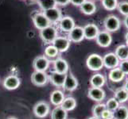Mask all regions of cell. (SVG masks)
Listing matches in <instances>:
<instances>
[{"instance_id": "f6af8a7d", "label": "cell", "mask_w": 128, "mask_h": 119, "mask_svg": "<svg viewBox=\"0 0 128 119\" xmlns=\"http://www.w3.org/2000/svg\"><path fill=\"white\" fill-rule=\"evenodd\" d=\"M113 119H114V118H113Z\"/></svg>"}, {"instance_id": "30bf717a", "label": "cell", "mask_w": 128, "mask_h": 119, "mask_svg": "<svg viewBox=\"0 0 128 119\" xmlns=\"http://www.w3.org/2000/svg\"><path fill=\"white\" fill-rule=\"evenodd\" d=\"M88 98L95 102H101L106 96L105 91L101 87H91L88 89Z\"/></svg>"}, {"instance_id": "f546056e", "label": "cell", "mask_w": 128, "mask_h": 119, "mask_svg": "<svg viewBox=\"0 0 128 119\" xmlns=\"http://www.w3.org/2000/svg\"><path fill=\"white\" fill-rule=\"evenodd\" d=\"M38 4L44 11L54 8L56 6L54 0H38Z\"/></svg>"}, {"instance_id": "e0dca14e", "label": "cell", "mask_w": 128, "mask_h": 119, "mask_svg": "<svg viewBox=\"0 0 128 119\" xmlns=\"http://www.w3.org/2000/svg\"><path fill=\"white\" fill-rule=\"evenodd\" d=\"M75 26V21L71 17H64L60 20V28L64 32L69 33Z\"/></svg>"}, {"instance_id": "7402d4cb", "label": "cell", "mask_w": 128, "mask_h": 119, "mask_svg": "<svg viewBox=\"0 0 128 119\" xmlns=\"http://www.w3.org/2000/svg\"><path fill=\"white\" fill-rule=\"evenodd\" d=\"M80 10L83 14L86 15H92L96 11V6L92 1H85L82 5L80 6Z\"/></svg>"}, {"instance_id": "4dcf8cb0", "label": "cell", "mask_w": 128, "mask_h": 119, "mask_svg": "<svg viewBox=\"0 0 128 119\" xmlns=\"http://www.w3.org/2000/svg\"><path fill=\"white\" fill-rule=\"evenodd\" d=\"M107 109L106 108V105L104 103H98L95 105L93 108H92V114H93V116L96 118H101V114L102 113Z\"/></svg>"}, {"instance_id": "5bb4252c", "label": "cell", "mask_w": 128, "mask_h": 119, "mask_svg": "<svg viewBox=\"0 0 128 119\" xmlns=\"http://www.w3.org/2000/svg\"><path fill=\"white\" fill-rule=\"evenodd\" d=\"M68 39L70 40V41H73L76 43L82 41L84 39L83 27H81V26H75L68 33Z\"/></svg>"}, {"instance_id": "ac0fdd59", "label": "cell", "mask_w": 128, "mask_h": 119, "mask_svg": "<svg viewBox=\"0 0 128 119\" xmlns=\"http://www.w3.org/2000/svg\"><path fill=\"white\" fill-rule=\"evenodd\" d=\"M66 76H67V74H62V73H58L56 72H54L50 76V82L55 87H63Z\"/></svg>"}, {"instance_id": "5b68a950", "label": "cell", "mask_w": 128, "mask_h": 119, "mask_svg": "<svg viewBox=\"0 0 128 119\" xmlns=\"http://www.w3.org/2000/svg\"><path fill=\"white\" fill-rule=\"evenodd\" d=\"M103 61L104 67L107 68L108 69H113L114 68H117L120 62V60H118L117 56L114 54V52L107 53L103 57Z\"/></svg>"}, {"instance_id": "9a60e30c", "label": "cell", "mask_w": 128, "mask_h": 119, "mask_svg": "<svg viewBox=\"0 0 128 119\" xmlns=\"http://www.w3.org/2000/svg\"><path fill=\"white\" fill-rule=\"evenodd\" d=\"M78 87V81L76 78L75 77L72 73H69L66 76L65 80L63 85V88L65 91H72L76 90Z\"/></svg>"}, {"instance_id": "d6a6232c", "label": "cell", "mask_w": 128, "mask_h": 119, "mask_svg": "<svg viewBox=\"0 0 128 119\" xmlns=\"http://www.w3.org/2000/svg\"><path fill=\"white\" fill-rule=\"evenodd\" d=\"M117 10L123 16L128 15V1H122L118 3Z\"/></svg>"}, {"instance_id": "836d02e7", "label": "cell", "mask_w": 128, "mask_h": 119, "mask_svg": "<svg viewBox=\"0 0 128 119\" xmlns=\"http://www.w3.org/2000/svg\"><path fill=\"white\" fill-rule=\"evenodd\" d=\"M58 51L54 45H50L45 49V54L48 57H55L58 54Z\"/></svg>"}, {"instance_id": "6da1fadb", "label": "cell", "mask_w": 128, "mask_h": 119, "mask_svg": "<svg viewBox=\"0 0 128 119\" xmlns=\"http://www.w3.org/2000/svg\"><path fill=\"white\" fill-rule=\"evenodd\" d=\"M87 67L92 71H100L104 68L103 57L99 54H91L86 60Z\"/></svg>"}, {"instance_id": "4316f807", "label": "cell", "mask_w": 128, "mask_h": 119, "mask_svg": "<svg viewBox=\"0 0 128 119\" xmlns=\"http://www.w3.org/2000/svg\"><path fill=\"white\" fill-rule=\"evenodd\" d=\"M114 119H128V108L125 106H120L114 111Z\"/></svg>"}, {"instance_id": "83f0119b", "label": "cell", "mask_w": 128, "mask_h": 119, "mask_svg": "<svg viewBox=\"0 0 128 119\" xmlns=\"http://www.w3.org/2000/svg\"><path fill=\"white\" fill-rule=\"evenodd\" d=\"M114 98L120 103H124L128 100V91L124 88H120L114 92Z\"/></svg>"}, {"instance_id": "f1b7e54d", "label": "cell", "mask_w": 128, "mask_h": 119, "mask_svg": "<svg viewBox=\"0 0 128 119\" xmlns=\"http://www.w3.org/2000/svg\"><path fill=\"white\" fill-rule=\"evenodd\" d=\"M102 5L105 10L112 11L117 9L118 6V0H101Z\"/></svg>"}, {"instance_id": "1f68e13d", "label": "cell", "mask_w": 128, "mask_h": 119, "mask_svg": "<svg viewBox=\"0 0 128 119\" xmlns=\"http://www.w3.org/2000/svg\"><path fill=\"white\" fill-rule=\"evenodd\" d=\"M105 105H106V108H107L108 110L114 112L116 109H118V107H120V103H118L116 100V99L114 97V98L109 99L107 101V103H106Z\"/></svg>"}, {"instance_id": "74e56055", "label": "cell", "mask_w": 128, "mask_h": 119, "mask_svg": "<svg viewBox=\"0 0 128 119\" xmlns=\"http://www.w3.org/2000/svg\"><path fill=\"white\" fill-rule=\"evenodd\" d=\"M56 5L60 6H66L70 2V0H54Z\"/></svg>"}, {"instance_id": "ffe728a7", "label": "cell", "mask_w": 128, "mask_h": 119, "mask_svg": "<svg viewBox=\"0 0 128 119\" xmlns=\"http://www.w3.org/2000/svg\"><path fill=\"white\" fill-rule=\"evenodd\" d=\"M64 99L65 98H64V93L59 90L54 91L50 95V102L52 105L56 106V107L60 106Z\"/></svg>"}, {"instance_id": "e575fe53", "label": "cell", "mask_w": 128, "mask_h": 119, "mask_svg": "<svg viewBox=\"0 0 128 119\" xmlns=\"http://www.w3.org/2000/svg\"><path fill=\"white\" fill-rule=\"evenodd\" d=\"M120 68L121 71L124 73V75H128V60H122L121 62H120Z\"/></svg>"}, {"instance_id": "ee69618b", "label": "cell", "mask_w": 128, "mask_h": 119, "mask_svg": "<svg viewBox=\"0 0 128 119\" xmlns=\"http://www.w3.org/2000/svg\"><path fill=\"white\" fill-rule=\"evenodd\" d=\"M126 45L128 48V40H126Z\"/></svg>"}, {"instance_id": "cb8c5ba5", "label": "cell", "mask_w": 128, "mask_h": 119, "mask_svg": "<svg viewBox=\"0 0 128 119\" xmlns=\"http://www.w3.org/2000/svg\"><path fill=\"white\" fill-rule=\"evenodd\" d=\"M68 113L60 107H56L51 113V119H67Z\"/></svg>"}, {"instance_id": "60d3db41", "label": "cell", "mask_w": 128, "mask_h": 119, "mask_svg": "<svg viewBox=\"0 0 128 119\" xmlns=\"http://www.w3.org/2000/svg\"><path fill=\"white\" fill-rule=\"evenodd\" d=\"M88 119H100V118H96V117H95V116H92V117L89 118Z\"/></svg>"}, {"instance_id": "2e32d148", "label": "cell", "mask_w": 128, "mask_h": 119, "mask_svg": "<svg viewBox=\"0 0 128 119\" xmlns=\"http://www.w3.org/2000/svg\"><path fill=\"white\" fill-rule=\"evenodd\" d=\"M45 16L48 18V20L51 22H56V21H60L61 19V13L59 9L56 7L51 8L50 10H45L43 13Z\"/></svg>"}, {"instance_id": "8992f818", "label": "cell", "mask_w": 128, "mask_h": 119, "mask_svg": "<svg viewBox=\"0 0 128 119\" xmlns=\"http://www.w3.org/2000/svg\"><path fill=\"white\" fill-rule=\"evenodd\" d=\"M50 111V105L46 102H39L34 107V113L39 118H46Z\"/></svg>"}, {"instance_id": "ba28073f", "label": "cell", "mask_w": 128, "mask_h": 119, "mask_svg": "<svg viewBox=\"0 0 128 119\" xmlns=\"http://www.w3.org/2000/svg\"><path fill=\"white\" fill-rule=\"evenodd\" d=\"M48 66H50V60L44 56L36 57L33 62V67L37 72H46Z\"/></svg>"}, {"instance_id": "d590c367", "label": "cell", "mask_w": 128, "mask_h": 119, "mask_svg": "<svg viewBox=\"0 0 128 119\" xmlns=\"http://www.w3.org/2000/svg\"><path fill=\"white\" fill-rule=\"evenodd\" d=\"M114 118V112L112 111L106 109L101 114L100 119H113Z\"/></svg>"}, {"instance_id": "7c38bea8", "label": "cell", "mask_w": 128, "mask_h": 119, "mask_svg": "<svg viewBox=\"0 0 128 119\" xmlns=\"http://www.w3.org/2000/svg\"><path fill=\"white\" fill-rule=\"evenodd\" d=\"M84 29V38L88 40H93L96 39L97 35H98L100 29L96 24L90 23L86 25L83 28Z\"/></svg>"}, {"instance_id": "4fadbf2b", "label": "cell", "mask_w": 128, "mask_h": 119, "mask_svg": "<svg viewBox=\"0 0 128 119\" xmlns=\"http://www.w3.org/2000/svg\"><path fill=\"white\" fill-rule=\"evenodd\" d=\"M54 45L58 52H66L70 46V40L68 38L63 37H57L54 41L52 42Z\"/></svg>"}, {"instance_id": "44dd1931", "label": "cell", "mask_w": 128, "mask_h": 119, "mask_svg": "<svg viewBox=\"0 0 128 119\" xmlns=\"http://www.w3.org/2000/svg\"><path fill=\"white\" fill-rule=\"evenodd\" d=\"M125 77V75L123 73L120 68L117 67V68H114L113 69H111L109 74H108V78L110 80H112V82H120L122 81L123 79Z\"/></svg>"}, {"instance_id": "277c9868", "label": "cell", "mask_w": 128, "mask_h": 119, "mask_svg": "<svg viewBox=\"0 0 128 119\" xmlns=\"http://www.w3.org/2000/svg\"><path fill=\"white\" fill-rule=\"evenodd\" d=\"M97 45L103 48H108L111 45L112 42V36L111 33L108 32L107 30L100 31L96 38Z\"/></svg>"}, {"instance_id": "603a6c76", "label": "cell", "mask_w": 128, "mask_h": 119, "mask_svg": "<svg viewBox=\"0 0 128 119\" xmlns=\"http://www.w3.org/2000/svg\"><path fill=\"white\" fill-rule=\"evenodd\" d=\"M106 79L102 74L97 73L90 79V84L92 87H102L105 84Z\"/></svg>"}, {"instance_id": "9c48e42d", "label": "cell", "mask_w": 128, "mask_h": 119, "mask_svg": "<svg viewBox=\"0 0 128 119\" xmlns=\"http://www.w3.org/2000/svg\"><path fill=\"white\" fill-rule=\"evenodd\" d=\"M48 80V75L46 72H37L35 71L31 76V81L34 85L38 87L45 86Z\"/></svg>"}, {"instance_id": "d4e9b609", "label": "cell", "mask_w": 128, "mask_h": 119, "mask_svg": "<svg viewBox=\"0 0 128 119\" xmlns=\"http://www.w3.org/2000/svg\"><path fill=\"white\" fill-rule=\"evenodd\" d=\"M114 54L120 61L128 60V48L126 45H120L116 48Z\"/></svg>"}, {"instance_id": "ab89813d", "label": "cell", "mask_w": 128, "mask_h": 119, "mask_svg": "<svg viewBox=\"0 0 128 119\" xmlns=\"http://www.w3.org/2000/svg\"><path fill=\"white\" fill-rule=\"evenodd\" d=\"M124 89L126 90V91H128V80H126V82L125 83V84H124Z\"/></svg>"}, {"instance_id": "b9f144b4", "label": "cell", "mask_w": 128, "mask_h": 119, "mask_svg": "<svg viewBox=\"0 0 128 119\" xmlns=\"http://www.w3.org/2000/svg\"><path fill=\"white\" fill-rule=\"evenodd\" d=\"M125 40H128V31L125 34Z\"/></svg>"}, {"instance_id": "52a82bcc", "label": "cell", "mask_w": 128, "mask_h": 119, "mask_svg": "<svg viewBox=\"0 0 128 119\" xmlns=\"http://www.w3.org/2000/svg\"><path fill=\"white\" fill-rule=\"evenodd\" d=\"M33 21L34 25L38 29H43L48 26L50 25V21L48 20L47 17L45 16L43 13H38L35 15L33 16Z\"/></svg>"}, {"instance_id": "7a4b0ae2", "label": "cell", "mask_w": 128, "mask_h": 119, "mask_svg": "<svg viewBox=\"0 0 128 119\" xmlns=\"http://www.w3.org/2000/svg\"><path fill=\"white\" fill-rule=\"evenodd\" d=\"M104 27L108 32H116L121 26L120 19L116 15H109L104 19Z\"/></svg>"}, {"instance_id": "3957f363", "label": "cell", "mask_w": 128, "mask_h": 119, "mask_svg": "<svg viewBox=\"0 0 128 119\" xmlns=\"http://www.w3.org/2000/svg\"><path fill=\"white\" fill-rule=\"evenodd\" d=\"M40 37L44 42L52 43L57 37L56 29L51 25L48 26V27L42 29L40 31Z\"/></svg>"}, {"instance_id": "484cf974", "label": "cell", "mask_w": 128, "mask_h": 119, "mask_svg": "<svg viewBox=\"0 0 128 119\" xmlns=\"http://www.w3.org/2000/svg\"><path fill=\"white\" fill-rule=\"evenodd\" d=\"M60 107L66 111H71L76 107V101L72 97H68L64 99L63 103H61Z\"/></svg>"}, {"instance_id": "8d00e7d4", "label": "cell", "mask_w": 128, "mask_h": 119, "mask_svg": "<svg viewBox=\"0 0 128 119\" xmlns=\"http://www.w3.org/2000/svg\"><path fill=\"white\" fill-rule=\"evenodd\" d=\"M85 1H87V0H70V2H71L74 6H80Z\"/></svg>"}, {"instance_id": "f35d334b", "label": "cell", "mask_w": 128, "mask_h": 119, "mask_svg": "<svg viewBox=\"0 0 128 119\" xmlns=\"http://www.w3.org/2000/svg\"><path fill=\"white\" fill-rule=\"evenodd\" d=\"M123 24H124L125 27L128 29V15L127 16H125L124 20H123Z\"/></svg>"}, {"instance_id": "7bdbcfd3", "label": "cell", "mask_w": 128, "mask_h": 119, "mask_svg": "<svg viewBox=\"0 0 128 119\" xmlns=\"http://www.w3.org/2000/svg\"><path fill=\"white\" fill-rule=\"evenodd\" d=\"M7 119H17V118H14V117H10V118H8Z\"/></svg>"}, {"instance_id": "8fae6325", "label": "cell", "mask_w": 128, "mask_h": 119, "mask_svg": "<svg viewBox=\"0 0 128 119\" xmlns=\"http://www.w3.org/2000/svg\"><path fill=\"white\" fill-rule=\"evenodd\" d=\"M21 84L20 79L14 75H10L6 77L3 80V86L7 90L13 91L18 87Z\"/></svg>"}, {"instance_id": "d6986e66", "label": "cell", "mask_w": 128, "mask_h": 119, "mask_svg": "<svg viewBox=\"0 0 128 119\" xmlns=\"http://www.w3.org/2000/svg\"><path fill=\"white\" fill-rule=\"evenodd\" d=\"M54 69L55 72L62 74H67L68 71V64L67 61L61 58L56 59L54 61Z\"/></svg>"}]
</instances>
